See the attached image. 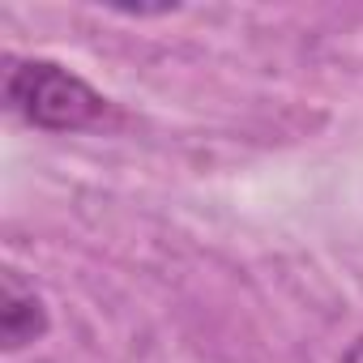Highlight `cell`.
Listing matches in <instances>:
<instances>
[{"label":"cell","mask_w":363,"mask_h":363,"mask_svg":"<svg viewBox=\"0 0 363 363\" xmlns=\"http://www.w3.org/2000/svg\"><path fill=\"white\" fill-rule=\"evenodd\" d=\"M5 103L26 124L48 128V133L90 128L111 111V103L90 82H82L77 73H69L52 60H9Z\"/></svg>","instance_id":"6da1fadb"},{"label":"cell","mask_w":363,"mask_h":363,"mask_svg":"<svg viewBox=\"0 0 363 363\" xmlns=\"http://www.w3.org/2000/svg\"><path fill=\"white\" fill-rule=\"evenodd\" d=\"M342 363H363V337H354V342L346 346V354H342Z\"/></svg>","instance_id":"3957f363"},{"label":"cell","mask_w":363,"mask_h":363,"mask_svg":"<svg viewBox=\"0 0 363 363\" xmlns=\"http://www.w3.org/2000/svg\"><path fill=\"white\" fill-rule=\"evenodd\" d=\"M43 333H48L43 295L35 286H26L18 278V269H9L0 278V342H5V350H22V346L39 342Z\"/></svg>","instance_id":"7a4b0ae2"}]
</instances>
